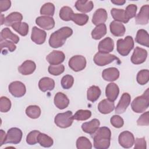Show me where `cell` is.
Listing matches in <instances>:
<instances>
[{"label": "cell", "mask_w": 149, "mask_h": 149, "mask_svg": "<svg viewBox=\"0 0 149 149\" xmlns=\"http://www.w3.org/2000/svg\"><path fill=\"white\" fill-rule=\"evenodd\" d=\"M119 144L125 148H129L133 146L134 142V137L130 132L123 131L121 132L118 137Z\"/></svg>", "instance_id": "cell-10"}, {"label": "cell", "mask_w": 149, "mask_h": 149, "mask_svg": "<svg viewBox=\"0 0 149 149\" xmlns=\"http://www.w3.org/2000/svg\"><path fill=\"white\" fill-rule=\"evenodd\" d=\"M94 63L100 66H105L112 62L114 61H117L119 63H120L119 59L115 55L108 53H102L98 52L94 56Z\"/></svg>", "instance_id": "cell-6"}, {"label": "cell", "mask_w": 149, "mask_h": 149, "mask_svg": "<svg viewBox=\"0 0 149 149\" xmlns=\"http://www.w3.org/2000/svg\"><path fill=\"white\" fill-rule=\"evenodd\" d=\"M73 34V30L69 27H63L52 33L49 38V44L54 48L62 47L66 39Z\"/></svg>", "instance_id": "cell-2"}, {"label": "cell", "mask_w": 149, "mask_h": 149, "mask_svg": "<svg viewBox=\"0 0 149 149\" xmlns=\"http://www.w3.org/2000/svg\"><path fill=\"white\" fill-rule=\"evenodd\" d=\"M131 101L130 95L127 93H124L115 107V113L120 114L125 112L127 108L129 105Z\"/></svg>", "instance_id": "cell-13"}, {"label": "cell", "mask_w": 149, "mask_h": 149, "mask_svg": "<svg viewBox=\"0 0 149 149\" xmlns=\"http://www.w3.org/2000/svg\"><path fill=\"white\" fill-rule=\"evenodd\" d=\"M55 12V6L52 3L47 2L44 3L40 9V14L47 16H53Z\"/></svg>", "instance_id": "cell-42"}, {"label": "cell", "mask_w": 149, "mask_h": 149, "mask_svg": "<svg viewBox=\"0 0 149 149\" xmlns=\"http://www.w3.org/2000/svg\"><path fill=\"white\" fill-rule=\"evenodd\" d=\"M38 143L44 147H50L54 144L53 139L48 135L40 133L37 137Z\"/></svg>", "instance_id": "cell-35"}, {"label": "cell", "mask_w": 149, "mask_h": 149, "mask_svg": "<svg viewBox=\"0 0 149 149\" xmlns=\"http://www.w3.org/2000/svg\"><path fill=\"white\" fill-rule=\"evenodd\" d=\"M137 123L139 126H148L149 125V112L148 111L143 113L137 120Z\"/></svg>", "instance_id": "cell-50"}, {"label": "cell", "mask_w": 149, "mask_h": 149, "mask_svg": "<svg viewBox=\"0 0 149 149\" xmlns=\"http://www.w3.org/2000/svg\"><path fill=\"white\" fill-rule=\"evenodd\" d=\"M149 105V89L147 88L143 95L135 98L131 104L132 110L136 113L144 112Z\"/></svg>", "instance_id": "cell-3"}, {"label": "cell", "mask_w": 149, "mask_h": 149, "mask_svg": "<svg viewBox=\"0 0 149 149\" xmlns=\"http://www.w3.org/2000/svg\"><path fill=\"white\" fill-rule=\"evenodd\" d=\"M134 149H146L147 148V144L144 137L136 138L134 140Z\"/></svg>", "instance_id": "cell-51"}, {"label": "cell", "mask_w": 149, "mask_h": 149, "mask_svg": "<svg viewBox=\"0 0 149 149\" xmlns=\"http://www.w3.org/2000/svg\"><path fill=\"white\" fill-rule=\"evenodd\" d=\"M54 101L55 105L60 109L66 108L69 104V100L68 97L61 92H58L55 94Z\"/></svg>", "instance_id": "cell-21"}, {"label": "cell", "mask_w": 149, "mask_h": 149, "mask_svg": "<svg viewBox=\"0 0 149 149\" xmlns=\"http://www.w3.org/2000/svg\"><path fill=\"white\" fill-rule=\"evenodd\" d=\"M101 94V91L99 87L97 86H91L87 91V100L91 102H95L100 97Z\"/></svg>", "instance_id": "cell-30"}, {"label": "cell", "mask_w": 149, "mask_h": 149, "mask_svg": "<svg viewBox=\"0 0 149 149\" xmlns=\"http://www.w3.org/2000/svg\"><path fill=\"white\" fill-rule=\"evenodd\" d=\"M11 6V2L9 0L0 1V9L1 12H5L8 10Z\"/></svg>", "instance_id": "cell-52"}, {"label": "cell", "mask_w": 149, "mask_h": 149, "mask_svg": "<svg viewBox=\"0 0 149 149\" xmlns=\"http://www.w3.org/2000/svg\"><path fill=\"white\" fill-rule=\"evenodd\" d=\"M38 87L40 90L43 92L47 91H51L55 87L54 80L48 77L41 78L38 82Z\"/></svg>", "instance_id": "cell-26"}, {"label": "cell", "mask_w": 149, "mask_h": 149, "mask_svg": "<svg viewBox=\"0 0 149 149\" xmlns=\"http://www.w3.org/2000/svg\"><path fill=\"white\" fill-rule=\"evenodd\" d=\"M22 138V132L17 127H12L8 130L4 144H16L20 142Z\"/></svg>", "instance_id": "cell-7"}, {"label": "cell", "mask_w": 149, "mask_h": 149, "mask_svg": "<svg viewBox=\"0 0 149 149\" xmlns=\"http://www.w3.org/2000/svg\"><path fill=\"white\" fill-rule=\"evenodd\" d=\"M47 33L44 30L37 28L36 26H34L32 29V32L31 34V40L37 44H43L46 40Z\"/></svg>", "instance_id": "cell-15"}, {"label": "cell", "mask_w": 149, "mask_h": 149, "mask_svg": "<svg viewBox=\"0 0 149 149\" xmlns=\"http://www.w3.org/2000/svg\"><path fill=\"white\" fill-rule=\"evenodd\" d=\"M110 121H111V125L116 128L122 127L124 124V121L123 118L117 115H113L111 117Z\"/></svg>", "instance_id": "cell-48"}, {"label": "cell", "mask_w": 149, "mask_h": 149, "mask_svg": "<svg viewBox=\"0 0 149 149\" xmlns=\"http://www.w3.org/2000/svg\"><path fill=\"white\" fill-rule=\"evenodd\" d=\"M36 23L39 27L47 30H51L55 26V20L50 16H39L36 18Z\"/></svg>", "instance_id": "cell-12"}, {"label": "cell", "mask_w": 149, "mask_h": 149, "mask_svg": "<svg viewBox=\"0 0 149 149\" xmlns=\"http://www.w3.org/2000/svg\"><path fill=\"white\" fill-rule=\"evenodd\" d=\"M137 81L140 85L147 84L149 80V71L148 69H143L140 70L136 77Z\"/></svg>", "instance_id": "cell-41"}, {"label": "cell", "mask_w": 149, "mask_h": 149, "mask_svg": "<svg viewBox=\"0 0 149 149\" xmlns=\"http://www.w3.org/2000/svg\"><path fill=\"white\" fill-rule=\"evenodd\" d=\"M69 66L74 72L83 70L86 66V59L82 55H74L69 61Z\"/></svg>", "instance_id": "cell-8"}, {"label": "cell", "mask_w": 149, "mask_h": 149, "mask_svg": "<svg viewBox=\"0 0 149 149\" xmlns=\"http://www.w3.org/2000/svg\"><path fill=\"white\" fill-rule=\"evenodd\" d=\"M75 8L80 12L87 13L92 10L94 8V3L91 1L78 0L75 3Z\"/></svg>", "instance_id": "cell-27"}, {"label": "cell", "mask_w": 149, "mask_h": 149, "mask_svg": "<svg viewBox=\"0 0 149 149\" xmlns=\"http://www.w3.org/2000/svg\"><path fill=\"white\" fill-rule=\"evenodd\" d=\"M11 108L10 100L6 97H1L0 99V111L1 112H7Z\"/></svg>", "instance_id": "cell-46"}, {"label": "cell", "mask_w": 149, "mask_h": 149, "mask_svg": "<svg viewBox=\"0 0 149 149\" xmlns=\"http://www.w3.org/2000/svg\"><path fill=\"white\" fill-rule=\"evenodd\" d=\"M48 70L50 74L54 76H58L64 72L65 67L62 64L51 65L48 66Z\"/></svg>", "instance_id": "cell-43"}, {"label": "cell", "mask_w": 149, "mask_h": 149, "mask_svg": "<svg viewBox=\"0 0 149 149\" xmlns=\"http://www.w3.org/2000/svg\"><path fill=\"white\" fill-rule=\"evenodd\" d=\"M12 27L22 36H26L29 32V25L26 22H17L13 24Z\"/></svg>", "instance_id": "cell-34"}, {"label": "cell", "mask_w": 149, "mask_h": 149, "mask_svg": "<svg viewBox=\"0 0 149 149\" xmlns=\"http://www.w3.org/2000/svg\"><path fill=\"white\" fill-rule=\"evenodd\" d=\"M134 47V41L132 37L126 36L125 39H119L117 41V51L122 56H127Z\"/></svg>", "instance_id": "cell-4"}, {"label": "cell", "mask_w": 149, "mask_h": 149, "mask_svg": "<svg viewBox=\"0 0 149 149\" xmlns=\"http://www.w3.org/2000/svg\"><path fill=\"white\" fill-rule=\"evenodd\" d=\"M111 33L116 37H122L125 34L126 29L125 26L119 22L113 20L109 24Z\"/></svg>", "instance_id": "cell-23"}, {"label": "cell", "mask_w": 149, "mask_h": 149, "mask_svg": "<svg viewBox=\"0 0 149 149\" xmlns=\"http://www.w3.org/2000/svg\"><path fill=\"white\" fill-rule=\"evenodd\" d=\"M26 113L31 119H37L41 115V109L37 105H30L26 108Z\"/></svg>", "instance_id": "cell-36"}, {"label": "cell", "mask_w": 149, "mask_h": 149, "mask_svg": "<svg viewBox=\"0 0 149 149\" xmlns=\"http://www.w3.org/2000/svg\"><path fill=\"white\" fill-rule=\"evenodd\" d=\"M73 120L72 112L67 111L63 113H58L54 119L56 125L61 128H67L70 127Z\"/></svg>", "instance_id": "cell-5"}, {"label": "cell", "mask_w": 149, "mask_h": 149, "mask_svg": "<svg viewBox=\"0 0 149 149\" xmlns=\"http://www.w3.org/2000/svg\"><path fill=\"white\" fill-rule=\"evenodd\" d=\"M100 122L97 119H93L90 122H84L81 125V129L86 133L92 134L98 129Z\"/></svg>", "instance_id": "cell-24"}, {"label": "cell", "mask_w": 149, "mask_h": 149, "mask_svg": "<svg viewBox=\"0 0 149 149\" xmlns=\"http://www.w3.org/2000/svg\"><path fill=\"white\" fill-rule=\"evenodd\" d=\"M114 108L115 104L113 101H111L108 99H104L101 101L98 105V109L99 112L102 114L109 113Z\"/></svg>", "instance_id": "cell-25"}, {"label": "cell", "mask_w": 149, "mask_h": 149, "mask_svg": "<svg viewBox=\"0 0 149 149\" xmlns=\"http://www.w3.org/2000/svg\"><path fill=\"white\" fill-rule=\"evenodd\" d=\"M23 16L20 13L17 12H12L6 17L4 24L6 26H12L16 23L21 22Z\"/></svg>", "instance_id": "cell-29"}, {"label": "cell", "mask_w": 149, "mask_h": 149, "mask_svg": "<svg viewBox=\"0 0 149 149\" xmlns=\"http://www.w3.org/2000/svg\"><path fill=\"white\" fill-rule=\"evenodd\" d=\"M119 93V88L116 84L110 83L105 88V95L109 100L115 101L118 97Z\"/></svg>", "instance_id": "cell-19"}, {"label": "cell", "mask_w": 149, "mask_h": 149, "mask_svg": "<svg viewBox=\"0 0 149 149\" xmlns=\"http://www.w3.org/2000/svg\"><path fill=\"white\" fill-rule=\"evenodd\" d=\"M36 68V65L34 62L26 60L18 68V71L23 75H29L34 72Z\"/></svg>", "instance_id": "cell-20"}, {"label": "cell", "mask_w": 149, "mask_h": 149, "mask_svg": "<svg viewBox=\"0 0 149 149\" xmlns=\"http://www.w3.org/2000/svg\"><path fill=\"white\" fill-rule=\"evenodd\" d=\"M135 41L140 45L149 47V36L147 31L144 29H140L137 31Z\"/></svg>", "instance_id": "cell-28"}, {"label": "cell", "mask_w": 149, "mask_h": 149, "mask_svg": "<svg viewBox=\"0 0 149 149\" xmlns=\"http://www.w3.org/2000/svg\"><path fill=\"white\" fill-rule=\"evenodd\" d=\"M114 48L113 40L110 37H106L101 40L98 46L99 52L102 53H109L112 52Z\"/></svg>", "instance_id": "cell-18"}, {"label": "cell", "mask_w": 149, "mask_h": 149, "mask_svg": "<svg viewBox=\"0 0 149 149\" xmlns=\"http://www.w3.org/2000/svg\"><path fill=\"white\" fill-rule=\"evenodd\" d=\"M74 14L73 10L69 6H63L59 11V17L64 21H69L72 20V17Z\"/></svg>", "instance_id": "cell-37"}, {"label": "cell", "mask_w": 149, "mask_h": 149, "mask_svg": "<svg viewBox=\"0 0 149 149\" xmlns=\"http://www.w3.org/2000/svg\"><path fill=\"white\" fill-rule=\"evenodd\" d=\"M102 78L108 81L116 80L119 77V71L116 68H109L104 69L102 73Z\"/></svg>", "instance_id": "cell-22"}, {"label": "cell", "mask_w": 149, "mask_h": 149, "mask_svg": "<svg viewBox=\"0 0 149 149\" xmlns=\"http://www.w3.org/2000/svg\"><path fill=\"white\" fill-rule=\"evenodd\" d=\"M88 16L84 13H74L72 17V20L79 26L86 24L88 20Z\"/></svg>", "instance_id": "cell-38"}, {"label": "cell", "mask_w": 149, "mask_h": 149, "mask_svg": "<svg viewBox=\"0 0 149 149\" xmlns=\"http://www.w3.org/2000/svg\"><path fill=\"white\" fill-rule=\"evenodd\" d=\"M65 58V54L61 51L54 50L49 53L46 57V59L51 65H59L62 63Z\"/></svg>", "instance_id": "cell-14"}, {"label": "cell", "mask_w": 149, "mask_h": 149, "mask_svg": "<svg viewBox=\"0 0 149 149\" xmlns=\"http://www.w3.org/2000/svg\"><path fill=\"white\" fill-rule=\"evenodd\" d=\"M147 57V51L144 48L137 47L131 56V62L135 65L143 63Z\"/></svg>", "instance_id": "cell-11"}, {"label": "cell", "mask_w": 149, "mask_h": 149, "mask_svg": "<svg viewBox=\"0 0 149 149\" xmlns=\"http://www.w3.org/2000/svg\"><path fill=\"white\" fill-rule=\"evenodd\" d=\"M0 136H1V140H0V146H2L3 144H4L6 134L5 132L3 130H0Z\"/></svg>", "instance_id": "cell-53"}, {"label": "cell", "mask_w": 149, "mask_h": 149, "mask_svg": "<svg viewBox=\"0 0 149 149\" xmlns=\"http://www.w3.org/2000/svg\"><path fill=\"white\" fill-rule=\"evenodd\" d=\"M1 24L2 25L3 24H4V22H5V17H4V16L3 14H1Z\"/></svg>", "instance_id": "cell-55"}, {"label": "cell", "mask_w": 149, "mask_h": 149, "mask_svg": "<svg viewBox=\"0 0 149 149\" xmlns=\"http://www.w3.org/2000/svg\"><path fill=\"white\" fill-rule=\"evenodd\" d=\"M111 14L115 21L121 23L123 22L124 23H127L128 22L125 16V10L123 9L112 8L111 10Z\"/></svg>", "instance_id": "cell-33"}, {"label": "cell", "mask_w": 149, "mask_h": 149, "mask_svg": "<svg viewBox=\"0 0 149 149\" xmlns=\"http://www.w3.org/2000/svg\"><path fill=\"white\" fill-rule=\"evenodd\" d=\"M76 147L77 149H91L92 144L88 139L81 136L77 139Z\"/></svg>", "instance_id": "cell-40"}, {"label": "cell", "mask_w": 149, "mask_h": 149, "mask_svg": "<svg viewBox=\"0 0 149 149\" xmlns=\"http://www.w3.org/2000/svg\"><path fill=\"white\" fill-rule=\"evenodd\" d=\"M94 140V147L97 149H107L110 146L111 130L105 126L98 128L91 134Z\"/></svg>", "instance_id": "cell-1"}, {"label": "cell", "mask_w": 149, "mask_h": 149, "mask_svg": "<svg viewBox=\"0 0 149 149\" xmlns=\"http://www.w3.org/2000/svg\"><path fill=\"white\" fill-rule=\"evenodd\" d=\"M107 33V27L104 24L97 26L91 31V37L94 40H100Z\"/></svg>", "instance_id": "cell-31"}, {"label": "cell", "mask_w": 149, "mask_h": 149, "mask_svg": "<svg viewBox=\"0 0 149 149\" xmlns=\"http://www.w3.org/2000/svg\"><path fill=\"white\" fill-rule=\"evenodd\" d=\"M108 17L107 12L103 8H99L95 11L92 18V23L96 26L104 24Z\"/></svg>", "instance_id": "cell-17"}, {"label": "cell", "mask_w": 149, "mask_h": 149, "mask_svg": "<svg viewBox=\"0 0 149 149\" xmlns=\"http://www.w3.org/2000/svg\"><path fill=\"white\" fill-rule=\"evenodd\" d=\"M74 83V78L70 74L64 76L61 79V86L64 89H69L71 88Z\"/></svg>", "instance_id": "cell-45"}, {"label": "cell", "mask_w": 149, "mask_h": 149, "mask_svg": "<svg viewBox=\"0 0 149 149\" xmlns=\"http://www.w3.org/2000/svg\"><path fill=\"white\" fill-rule=\"evenodd\" d=\"M137 9V7L134 4H130L126 8V9L125 10V14L126 18L128 22L130 19L135 17Z\"/></svg>", "instance_id": "cell-44"}, {"label": "cell", "mask_w": 149, "mask_h": 149, "mask_svg": "<svg viewBox=\"0 0 149 149\" xmlns=\"http://www.w3.org/2000/svg\"><path fill=\"white\" fill-rule=\"evenodd\" d=\"M40 132L38 130H33L30 132L27 136L26 142L29 145H34L38 143L37 137Z\"/></svg>", "instance_id": "cell-47"}, {"label": "cell", "mask_w": 149, "mask_h": 149, "mask_svg": "<svg viewBox=\"0 0 149 149\" xmlns=\"http://www.w3.org/2000/svg\"><path fill=\"white\" fill-rule=\"evenodd\" d=\"M111 2L115 5H123L125 4L126 1L124 0H114V1H111Z\"/></svg>", "instance_id": "cell-54"}, {"label": "cell", "mask_w": 149, "mask_h": 149, "mask_svg": "<svg viewBox=\"0 0 149 149\" xmlns=\"http://www.w3.org/2000/svg\"><path fill=\"white\" fill-rule=\"evenodd\" d=\"M135 19L137 24H147L149 19V5H145L141 6Z\"/></svg>", "instance_id": "cell-16"}, {"label": "cell", "mask_w": 149, "mask_h": 149, "mask_svg": "<svg viewBox=\"0 0 149 149\" xmlns=\"http://www.w3.org/2000/svg\"><path fill=\"white\" fill-rule=\"evenodd\" d=\"M6 39L10 40L15 44H17L19 41V37L16 34H13L8 27L2 29L1 32V40Z\"/></svg>", "instance_id": "cell-32"}, {"label": "cell", "mask_w": 149, "mask_h": 149, "mask_svg": "<svg viewBox=\"0 0 149 149\" xmlns=\"http://www.w3.org/2000/svg\"><path fill=\"white\" fill-rule=\"evenodd\" d=\"M91 116V112L87 109H79L73 116V119L76 120H86Z\"/></svg>", "instance_id": "cell-39"}, {"label": "cell", "mask_w": 149, "mask_h": 149, "mask_svg": "<svg viewBox=\"0 0 149 149\" xmlns=\"http://www.w3.org/2000/svg\"><path fill=\"white\" fill-rule=\"evenodd\" d=\"M1 51L3 50V48H7L10 52H13L16 49V47L13 41L4 40H1Z\"/></svg>", "instance_id": "cell-49"}, {"label": "cell", "mask_w": 149, "mask_h": 149, "mask_svg": "<svg viewBox=\"0 0 149 149\" xmlns=\"http://www.w3.org/2000/svg\"><path fill=\"white\" fill-rule=\"evenodd\" d=\"M9 91L15 97H22L26 92L25 85L20 81H15L9 85Z\"/></svg>", "instance_id": "cell-9"}]
</instances>
